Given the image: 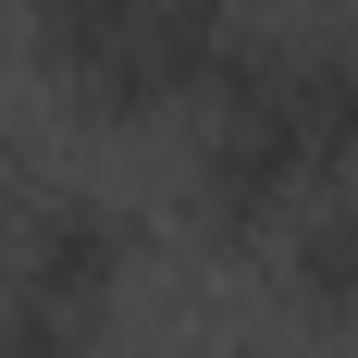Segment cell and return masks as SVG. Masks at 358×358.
<instances>
[{"label":"cell","instance_id":"obj_1","mask_svg":"<svg viewBox=\"0 0 358 358\" xmlns=\"http://www.w3.org/2000/svg\"><path fill=\"white\" fill-rule=\"evenodd\" d=\"M0 248H13V285L25 296L87 309V322H111V296L136 285V222L111 198H87V185H25L13 222H0Z\"/></svg>","mask_w":358,"mask_h":358},{"label":"cell","instance_id":"obj_3","mask_svg":"<svg viewBox=\"0 0 358 358\" xmlns=\"http://www.w3.org/2000/svg\"><path fill=\"white\" fill-rule=\"evenodd\" d=\"M248 358H272V346H248Z\"/></svg>","mask_w":358,"mask_h":358},{"label":"cell","instance_id":"obj_2","mask_svg":"<svg viewBox=\"0 0 358 358\" xmlns=\"http://www.w3.org/2000/svg\"><path fill=\"white\" fill-rule=\"evenodd\" d=\"M285 296L309 322H358V185H334L322 210H296L285 235Z\"/></svg>","mask_w":358,"mask_h":358}]
</instances>
